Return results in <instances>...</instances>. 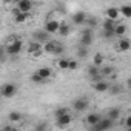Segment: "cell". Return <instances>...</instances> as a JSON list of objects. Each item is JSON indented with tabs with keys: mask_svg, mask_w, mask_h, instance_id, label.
<instances>
[{
	"mask_svg": "<svg viewBox=\"0 0 131 131\" xmlns=\"http://www.w3.org/2000/svg\"><path fill=\"white\" fill-rule=\"evenodd\" d=\"M23 49V42L22 39H17L16 36H11V39L6 42L5 45V51H6V56H19Z\"/></svg>",
	"mask_w": 131,
	"mask_h": 131,
	"instance_id": "1",
	"label": "cell"
},
{
	"mask_svg": "<svg viewBox=\"0 0 131 131\" xmlns=\"http://www.w3.org/2000/svg\"><path fill=\"white\" fill-rule=\"evenodd\" d=\"M16 93H17V86L14 83H11V82H6V83H3L2 86H0V96L5 97V99L13 97Z\"/></svg>",
	"mask_w": 131,
	"mask_h": 131,
	"instance_id": "2",
	"label": "cell"
},
{
	"mask_svg": "<svg viewBox=\"0 0 131 131\" xmlns=\"http://www.w3.org/2000/svg\"><path fill=\"white\" fill-rule=\"evenodd\" d=\"M88 106H90V100H88L86 97H77V99L73 102V108H74V111H77V113L86 111Z\"/></svg>",
	"mask_w": 131,
	"mask_h": 131,
	"instance_id": "3",
	"label": "cell"
},
{
	"mask_svg": "<svg viewBox=\"0 0 131 131\" xmlns=\"http://www.w3.org/2000/svg\"><path fill=\"white\" fill-rule=\"evenodd\" d=\"M59 25H60L59 20H46L43 31H45L48 36H49V34H56V32L59 31Z\"/></svg>",
	"mask_w": 131,
	"mask_h": 131,
	"instance_id": "4",
	"label": "cell"
},
{
	"mask_svg": "<svg viewBox=\"0 0 131 131\" xmlns=\"http://www.w3.org/2000/svg\"><path fill=\"white\" fill-rule=\"evenodd\" d=\"M113 126H114V122L105 117V119H100V122H99L96 126H93V128H94L96 131H110Z\"/></svg>",
	"mask_w": 131,
	"mask_h": 131,
	"instance_id": "5",
	"label": "cell"
},
{
	"mask_svg": "<svg viewBox=\"0 0 131 131\" xmlns=\"http://www.w3.org/2000/svg\"><path fill=\"white\" fill-rule=\"evenodd\" d=\"M73 122V116L68 113V114H65V116H60V117H57L56 119V125L59 126V128H67L70 123Z\"/></svg>",
	"mask_w": 131,
	"mask_h": 131,
	"instance_id": "6",
	"label": "cell"
},
{
	"mask_svg": "<svg viewBox=\"0 0 131 131\" xmlns=\"http://www.w3.org/2000/svg\"><path fill=\"white\" fill-rule=\"evenodd\" d=\"M17 11L20 13H25V14H29V11L32 9V3L29 2V0H19L17 2Z\"/></svg>",
	"mask_w": 131,
	"mask_h": 131,
	"instance_id": "7",
	"label": "cell"
},
{
	"mask_svg": "<svg viewBox=\"0 0 131 131\" xmlns=\"http://www.w3.org/2000/svg\"><path fill=\"white\" fill-rule=\"evenodd\" d=\"M43 45L42 43H39V42H36V40H31L29 43H28V48H26V51L29 52V54H39V52H43Z\"/></svg>",
	"mask_w": 131,
	"mask_h": 131,
	"instance_id": "8",
	"label": "cell"
},
{
	"mask_svg": "<svg viewBox=\"0 0 131 131\" xmlns=\"http://www.w3.org/2000/svg\"><path fill=\"white\" fill-rule=\"evenodd\" d=\"M88 76H90V79L96 83V82H99V80H102V76H100V71H99V68L97 67H94V65H90L88 67Z\"/></svg>",
	"mask_w": 131,
	"mask_h": 131,
	"instance_id": "9",
	"label": "cell"
},
{
	"mask_svg": "<svg viewBox=\"0 0 131 131\" xmlns=\"http://www.w3.org/2000/svg\"><path fill=\"white\" fill-rule=\"evenodd\" d=\"M32 40H36V42H39V43H42V45H45L48 40H49V36L42 29V31H36L34 34H32Z\"/></svg>",
	"mask_w": 131,
	"mask_h": 131,
	"instance_id": "10",
	"label": "cell"
},
{
	"mask_svg": "<svg viewBox=\"0 0 131 131\" xmlns=\"http://www.w3.org/2000/svg\"><path fill=\"white\" fill-rule=\"evenodd\" d=\"M73 23L74 25H85V22H86V14L83 13V11H77V13H74L73 14Z\"/></svg>",
	"mask_w": 131,
	"mask_h": 131,
	"instance_id": "11",
	"label": "cell"
},
{
	"mask_svg": "<svg viewBox=\"0 0 131 131\" xmlns=\"http://www.w3.org/2000/svg\"><path fill=\"white\" fill-rule=\"evenodd\" d=\"M100 119H102V117H100V114H97V113H90V114L86 116L85 122H86V123L93 128V126H96V125L100 122Z\"/></svg>",
	"mask_w": 131,
	"mask_h": 131,
	"instance_id": "12",
	"label": "cell"
},
{
	"mask_svg": "<svg viewBox=\"0 0 131 131\" xmlns=\"http://www.w3.org/2000/svg\"><path fill=\"white\" fill-rule=\"evenodd\" d=\"M105 14H106V19H110V20H117L119 19V8H116V6H110V8H106V11H105Z\"/></svg>",
	"mask_w": 131,
	"mask_h": 131,
	"instance_id": "13",
	"label": "cell"
},
{
	"mask_svg": "<svg viewBox=\"0 0 131 131\" xmlns=\"http://www.w3.org/2000/svg\"><path fill=\"white\" fill-rule=\"evenodd\" d=\"M36 73L40 76V79H42V80H46V79L52 77V70H51V68H48V67H42V68H39Z\"/></svg>",
	"mask_w": 131,
	"mask_h": 131,
	"instance_id": "14",
	"label": "cell"
},
{
	"mask_svg": "<svg viewBox=\"0 0 131 131\" xmlns=\"http://www.w3.org/2000/svg\"><path fill=\"white\" fill-rule=\"evenodd\" d=\"M94 91H97V93H106L108 91V88H110V83L106 82V80H99V82H96L94 83Z\"/></svg>",
	"mask_w": 131,
	"mask_h": 131,
	"instance_id": "15",
	"label": "cell"
},
{
	"mask_svg": "<svg viewBox=\"0 0 131 131\" xmlns=\"http://www.w3.org/2000/svg\"><path fill=\"white\" fill-rule=\"evenodd\" d=\"M129 48H131L129 40H128L126 37H122V39L119 40V43H117V51H120V52H126Z\"/></svg>",
	"mask_w": 131,
	"mask_h": 131,
	"instance_id": "16",
	"label": "cell"
},
{
	"mask_svg": "<svg viewBox=\"0 0 131 131\" xmlns=\"http://www.w3.org/2000/svg\"><path fill=\"white\" fill-rule=\"evenodd\" d=\"M13 16H14V22H16V23H23V22H26L28 17H29V14L20 13V11H17V9L13 11Z\"/></svg>",
	"mask_w": 131,
	"mask_h": 131,
	"instance_id": "17",
	"label": "cell"
},
{
	"mask_svg": "<svg viewBox=\"0 0 131 131\" xmlns=\"http://www.w3.org/2000/svg\"><path fill=\"white\" fill-rule=\"evenodd\" d=\"M106 119H110V120H113V122L119 120V119H120V110H119V108H110V110L106 111Z\"/></svg>",
	"mask_w": 131,
	"mask_h": 131,
	"instance_id": "18",
	"label": "cell"
},
{
	"mask_svg": "<svg viewBox=\"0 0 131 131\" xmlns=\"http://www.w3.org/2000/svg\"><path fill=\"white\" fill-rule=\"evenodd\" d=\"M71 32V26L67 23V22H60V25H59V31H57V34H60L62 37H67L68 34Z\"/></svg>",
	"mask_w": 131,
	"mask_h": 131,
	"instance_id": "19",
	"label": "cell"
},
{
	"mask_svg": "<svg viewBox=\"0 0 131 131\" xmlns=\"http://www.w3.org/2000/svg\"><path fill=\"white\" fill-rule=\"evenodd\" d=\"M125 34H126V25L116 23V26H114V37H123Z\"/></svg>",
	"mask_w": 131,
	"mask_h": 131,
	"instance_id": "20",
	"label": "cell"
},
{
	"mask_svg": "<svg viewBox=\"0 0 131 131\" xmlns=\"http://www.w3.org/2000/svg\"><path fill=\"white\" fill-rule=\"evenodd\" d=\"M93 42H94V36H80V46L82 48L91 46Z\"/></svg>",
	"mask_w": 131,
	"mask_h": 131,
	"instance_id": "21",
	"label": "cell"
},
{
	"mask_svg": "<svg viewBox=\"0 0 131 131\" xmlns=\"http://www.w3.org/2000/svg\"><path fill=\"white\" fill-rule=\"evenodd\" d=\"M103 62H105L103 54L102 52H96L94 54V59H93V65H94V67H97V68H100V67H103Z\"/></svg>",
	"mask_w": 131,
	"mask_h": 131,
	"instance_id": "22",
	"label": "cell"
},
{
	"mask_svg": "<svg viewBox=\"0 0 131 131\" xmlns=\"http://www.w3.org/2000/svg\"><path fill=\"white\" fill-rule=\"evenodd\" d=\"M56 45H57V42L56 40H48L45 45H43V52H48V54H52V51L56 49Z\"/></svg>",
	"mask_w": 131,
	"mask_h": 131,
	"instance_id": "23",
	"label": "cell"
},
{
	"mask_svg": "<svg viewBox=\"0 0 131 131\" xmlns=\"http://www.w3.org/2000/svg\"><path fill=\"white\" fill-rule=\"evenodd\" d=\"M8 120H9L11 123H19V122L22 120V114H20L19 111H11V113L8 114Z\"/></svg>",
	"mask_w": 131,
	"mask_h": 131,
	"instance_id": "24",
	"label": "cell"
},
{
	"mask_svg": "<svg viewBox=\"0 0 131 131\" xmlns=\"http://www.w3.org/2000/svg\"><path fill=\"white\" fill-rule=\"evenodd\" d=\"M99 71H100V76H102V79H103V77L111 76V74L114 73V68H113V67H110V65H105V67L99 68Z\"/></svg>",
	"mask_w": 131,
	"mask_h": 131,
	"instance_id": "25",
	"label": "cell"
},
{
	"mask_svg": "<svg viewBox=\"0 0 131 131\" xmlns=\"http://www.w3.org/2000/svg\"><path fill=\"white\" fill-rule=\"evenodd\" d=\"M119 14H122L123 17L129 19V17H131V5H122V6L119 8Z\"/></svg>",
	"mask_w": 131,
	"mask_h": 131,
	"instance_id": "26",
	"label": "cell"
},
{
	"mask_svg": "<svg viewBox=\"0 0 131 131\" xmlns=\"http://www.w3.org/2000/svg\"><path fill=\"white\" fill-rule=\"evenodd\" d=\"M116 23H117V22L106 19V20H105V23H103V31H113V29H114V26H116Z\"/></svg>",
	"mask_w": 131,
	"mask_h": 131,
	"instance_id": "27",
	"label": "cell"
},
{
	"mask_svg": "<svg viewBox=\"0 0 131 131\" xmlns=\"http://www.w3.org/2000/svg\"><path fill=\"white\" fill-rule=\"evenodd\" d=\"M68 113H70V108H67V106H60V108H57V110H56V113H54V114H56V119H57V117L65 116V114H68Z\"/></svg>",
	"mask_w": 131,
	"mask_h": 131,
	"instance_id": "28",
	"label": "cell"
},
{
	"mask_svg": "<svg viewBox=\"0 0 131 131\" xmlns=\"http://www.w3.org/2000/svg\"><path fill=\"white\" fill-rule=\"evenodd\" d=\"M68 62H70V59H59L57 60V67L60 70H68Z\"/></svg>",
	"mask_w": 131,
	"mask_h": 131,
	"instance_id": "29",
	"label": "cell"
},
{
	"mask_svg": "<svg viewBox=\"0 0 131 131\" xmlns=\"http://www.w3.org/2000/svg\"><path fill=\"white\" fill-rule=\"evenodd\" d=\"M108 91H110L111 94H119V93H122V86H120V85H110Z\"/></svg>",
	"mask_w": 131,
	"mask_h": 131,
	"instance_id": "30",
	"label": "cell"
},
{
	"mask_svg": "<svg viewBox=\"0 0 131 131\" xmlns=\"http://www.w3.org/2000/svg\"><path fill=\"white\" fill-rule=\"evenodd\" d=\"M86 56H88V48H82V46H80V48L77 49V57H79V59H85Z\"/></svg>",
	"mask_w": 131,
	"mask_h": 131,
	"instance_id": "31",
	"label": "cell"
},
{
	"mask_svg": "<svg viewBox=\"0 0 131 131\" xmlns=\"http://www.w3.org/2000/svg\"><path fill=\"white\" fill-rule=\"evenodd\" d=\"M77 68H79V62L77 60H70L68 62V70L70 71H76Z\"/></svg>",
	"mask_w": 131,
	"mask_h": 131,
	"instance_id": "32",
	"label": "cell"
},
{
	"mask_svg": "<svg viewBox=\"0 0 131 131\" xmlns=\"http://www.w3.org/2000/svg\"><path fill=\"white\" fill-rule=\"evenodd\" d=\"M31 82H32V83H45V80H42L37 73H32V74H31Z\"/></svg>",
	"mask_w": 131,
	"mask_h": 131,
	"instance_id": "33",
	"label": "cell"
},
{
	"mask_svg": "<svg viewBox=\"0 0 131 131\" xmlns=\"http://www.w3.org/2000/svg\"><path fill=\"white\" fill-rule=\"evenodd\" d=\"M5 60H6V51L3 45H0V63H3Z\"/></svg>",
	"mask_w": 131,
	"mask_h": 131,
	"instance_id": "34",
	"label": "cell"
},
{
	"mask_svg": "<svg viewBox=\"0 0 131 131\" xmlns=\"http://www.w3.org/2000/svg\"><path fill=\"white\" fill-rule=\"evenodd\" d=\"M34 131H48V126H46V123H45V122H40L39 125H36Z\"/></svg>",
	"mask_w": 131,
	"mask_h": 131,
	"instance_id": "35",
	"label": "cell"
},
{
	"mask_svg": "<svg viewBox=\"0 0 131 131\" xmlns=\"http://www.w3.org/2000/svg\"><path fill=\"white\" fill-rule=\"evenodd\" d=\"M62 52H63V46H62L60 43H57V45H56V49L52 51V54H54V56H59V54H62Z\"/></svg>",
	"mask_w": 131,
	"mask_h": 131,
	"instance_id": "36",
	"label": "cell"
},
{
	"mask_svg": "<svg viewBox=\"0 0 131 131\" xmlns=\"http://www.w3.org/2000/svg\"><path fill=\"white\" fill-rule=\"evenodd\" d=\"M123 125L126 126V129H128V131H131V116H126V117H125Z\"/></svg>",
	"mask_w": 131,
	"mask_h": 131,
	"instance_id": "37",
	"label": "cell"
},
{
	"mask_svg": "<svg viewBox=\"0 0 131 131\" xmlns=\"http://www.w3.org/2000/svg\"><path fill=\"white\" fill-rule=\"evenodd\" d=\"M85 23H88V28H91V29H93V28L96 26L97 20H96V19H86V22H85Z\"/></svg>",
	"mask_w": 131,
	"mask_h": 131,
	"instance_id": "38",
	"label": "cell"
},
{
	"mask_svg": "<svg viewBox=\"0 0 131 131\" xmlns=\"http://www.w3.org/2000/svg\"><path fill=\"white\" fill-rule=\"evenodd\" d=\"M80 36H94V32H93V29H91V28H83Z\"/></svg>",
	"mask_w": 131,
	"mask_h": 131,
	"instance_id": "39",
	"label": "cell"
},
{
	"mask_svg": "<svg viewBox=\"0 0 131 131\" xmlns=\"http://www.w3.org/2000/svg\"><path fill=\"white\" fill-rule=\"evenodd\" d=\"M103 37L105 39H113L114 37V29L113 31H103Z\"/></svg>",
	"mask_w": 131,
	"mask_h": 131,
	"instance_id": "40",
	"label": "cell"
},
{
	"mask_svg": "<svg viewBox=\"0 0 131 131\" xmlns=\"http://www.w3.org/2000/svg\"><path fill=\"white\" fill-rule=\"evenodd\" d=\"M2 129H3V131H19V129H17V128H14L13 125H6V126H5V128H2Z\"/></svg>",
	"mask_w": 131,
	"mask_h": 131,
	"instance_id": "41",
	"label": "cell"
},
{
	"mask_svg": "<svg viewBox=\"0 0 131 131\" xmlns=\"http://www.w3.org/2000/svg\"><path fill=\"white\" fill-rule=\"evenodd\" d=\"M90 131H96V129H94V128H91V129H90Z\"/></svg>",
	"mask_w": 131,
	"mask_h": 131,
	"instance_id": "42",
	"label": "cell"
},
{
	"mask_svg": "<svg viewBox=\"0 0 131 131\" xmlns=\"http://www.w3.org/2000/svg\"><path fill=\"white\" fill-rule=\"evenodd\" d=\"M0 100H2V96H0Z\"/></svg>",
	"mask_w": 131,
	"mask_h": 131,
	"instance_id": "43",
	"label": "cell"
},
{
	"mask_svg": "<svg viewBox=\"0 0 131 131\" xmlns=\"http://www.w3.org/2000/svg\"><path fill=\"white\" fill-rule=\"evenodd\" d=\"M0 131H3V129H2V128H0Z\"/></svg>",
	"mask_w": 131,
	"mask_h": 131,
	"instance_id": "44",
	"label": "cell"
}]
</instances>
